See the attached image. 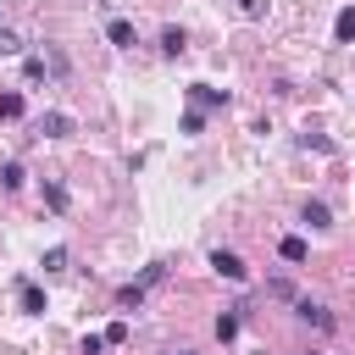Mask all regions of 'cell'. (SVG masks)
Listing matches in <instances>:
<instances>
[{"label":"cell","mask_w":355,"mask_h":355,"mask_svg":"<svg viewBox=\"0 0 355 355\" xmlns=\"http://www.w3.org/2000/svg\"><path fill=\"white\" fill-rule=\"evenodd\" d=\"M211 272L227 277V283H244V261H239L233 250H211Z\"/></svg>","instance_id":"cell-1"},{"label":"cell","mask_w":355,"mask_h":355,"mask_svg":"<svg viewBox=\"0 0 355 355\" xmlns=\"http://www.w3.org/2000/svg\"><path fill=\"white\" fill-rule=\"evenodd\" d=\"M72 128H78V122H72L67 111H44V116H39V133H44V139H72Z\"/></svg>","instance_id":"cell-2"},{"label":"cell","mask_w":355,"mask_h":355,"mask_svg":"<svg viewBox=\"0 0 355 355\" xmlns=\"http://www.w3.org/2000/svg\"><path fill=\"white\" fill-rule=\"evenodd\" d=\"M189 100H194V111H216V105H227V94L211 89V83H189Z\"/></svg>","instance_id":"cell-3"},{"label":"cell","mask_w":355,"mask_h":355,"mask_svg":"<svg viewBox=\"0 0 355 355\" xmlns=\"http://www.w3.org/2000/svg\"><path fill=\"white\" fill-rule=\"evenodd\" d=\"M294 311H300V322H311V327H333V316H327L316 300H294Z\"/></svg>","instance_id":"cell-4"},{"label":"cell","mask_w":355,"mask_h":355,"mask_svg":"<svg viewBox=\"0 0 355 355\" xmlns=\"http://www.w3.org/2000/svg\"><path fill=\"white\" fill-rule=\"evenodd\" d=\"M333 39H338V44H355V6H344V11L333 17Z\"/></svg>","instance_id":"cell-5"},{"label":"cell","mask_w":355,"mask_h":355,"mask_svg":"<svg viewBox=\"0 0 355 355\" xmlns=\"http://www.w3.org/2000/svg\"><path fill=\"white\" fill-rule=\"evenodd\" d=\"M105 39L128 50V44H133V22H128V17H111V22H105Z\"/></svg>","instance_id":"cell-6"},{"label":"cell","mask_w":355,"mask_h":355,"mask_svg":"<svg viewBox=\"0 0 355 355\" xmlns=\"http://www.w3.org/2000/svg\"><path fill=\"white\" fill-rule=\"evenodd\" d=\"M277 255H283V261H305V255H311V244H305L300 233H288V239L277 244Z\"/></svg>","instance_id":"cell-7"},{"label":"cell","mask_w":355,"mask_h":355,"mask_svg":"<svg viewBox=\"0 0 355 355\" xmlns=\"http://www.w3.org/2000/svg\"><path fill=\"white\" fill-rule=\"evenodd\" d=\"M22 311L28 316H44V288L39 283H22Z\"/></svg>","instance_id":"cell-8"},{"label":"cell","mask_w":355,"mask_h":355,"mask_svg":"<svg viewBox=\"0 0 355 355\" xmlns=\"http://www.w3.org/2000/svg\"><path fill=\"white\" fill-rule=\"evenodd\" d=\"M17 116H22V94L6 89V94H0V122H17Z\"/></svg>","instance_id":"cell-9"},{"label":"cell","mask_w":355,"mask_h":355,"mask_svg":"<svg viewBox=\"0 0 355 355\" xmlns=\"http://www.w3.org/2000/svg\"><path fill=\"white\" fill-rule=\"evenodd\" d=\"M161 50H166V55H183V50H189L183 28H166V33H161Z\"/></svg>","instance_id":"cell-10"},{"label":"cell","mask_w":355,"mask_h":355,"mask_svg":"<svg viewBox=\"0 0 355 355\" xmlns=\"http://www.w3.org/2000/svg\"><path fill=\"white\" fill-rule=\"evenodd\" d=\"M300 216H305V222H311V227H327V222H333V211H327V205H322V200H311V205H305V211H300Z\"/></svg>","instance_id":"cell-11"},{"label":"cell","mask_w":355,"mask_h":355,"mask_svg":"<svg viewBox=\"0 0 355 355\" xmlns=\"http://www.w3.org/2000/svg\"><path fill=\"white\" fill-rule=\"evenodd\" d=\"M22 178H28L22 161H6V166H0V183H6V189H22Z\"/></svg>","instance_id":"cell-12"},{"label":"cell","mask_w":355,"mask_h":355,"mask_svg":"<svg viewBox=\"0 0 355 355\" xmlns=\"http://www.w3.org/2000/svg\"><path fill=\"white\" fill-rule=\"evenodd\" d=\"M67 261H72V255H67V244H55V250H44V261H39V266H44V272H61Z\"/></svg>","instance_id":"cell-13"},{"label":"cell","mask_w":355,"mask_h":355,"mask_svg":"<svg viewBox=\"0 0 355 355\" xmlns=\"http://www.w3.org/2000/svg\"><path fill=\"white\" fill-rule=\"evenodd\" d=\"M216 338H222V344H227V338H239V316H233V311H222V316H216Z\"/></svg>","instance_id":"cell-14"},{"label":"cell","mask_w":355,"mask_h":355,"mask_svg":"<svg viewBox=\"0 0 355 355\" xmlns=\"http://www.w3.org/2000/svg\"><path fill=\"white\" fill-rule=\"evenodd\" d=\"M44 200H50V211H67V189L61 183H44Z\"/></svg>","instance_id":"cell-15"},{"label":"cell","mask_w":355,"mask_h":355,"mask_svg":"<svg viewBox=\"0 0 355 355\" xmlns=\"http://www.w3.org/2000/svg\"><path fill=\"white\" fill-rule=\"evenodd\" d=\"M105 349V333H83V344H78V355H100Z\"/></svg>","instance_id":"cell-16"},{"label":"cell","mask_w":355,"mask_h":355,"mask_svg":"<svg viewBox=\"0 0 355 355\" xmlns=\"http://www.w3.org/2000/svg\"><path fill=\"white\" fill-rule=\"evenodd\" d=\"M17 50H22V39H17L11 28H0V55H17Z\"/></svg>","instance_id":"cell-17"},{"label":"cell","mask_w":355,"mask_h":355,"mask_svg":"<svg viewBox=\"0 0 355 355\" xmlns=\"http://www.w3.org/2000/svg\"><path fill=\"white\" fill-rule=\"evenodd\" d=\"M22 72H28L33 83H39V78H50V72H44V55H28V67H22Z\"/></svg>","instance_id":"cell-18"},{"label":"cell","mask_w":355,"mask_h":355,"mask_svg":"<svg viewBox=\"0 0 355 355\" xmlns=\"http://www.w3.org/2000/svg\"><path fill=\"white\" fill-rule=\"evenodd\" d=\"M205 128V111H183V133H200Z\"/></svg>","instance_id":"cell-19"},{"label":"cell","mask_w":355,"mask_h":355,"mask_svg":"<svg viewBox=\"0 0 355 355\" xmlns=\"http://www.w3.org/2000/svg\"><path fill=\"white\" fill-rule=\"evenodd\" d=\"M105 344H128V322H111L105 327Z\"/></svg>","instance_id":"cell-20"},{"label":"cell","mask_w":355,"mask_h":355,"mask_svg":"<svg viewBox=\"0 0 355 355\" xmlns=\"http://www.w3.org/2000/svg\"><path fill=\"white\" fill-rule=\"evenodd\" d=\"M239 11L244 17H261V0H239Z\"/></svg>","instance_id":"cell-21"},{"label":"cell","mask_w":355,"mask_h":355,"mask_svg":"<svg viewBox=\"0 0 355 355\" xmlns=\"http://www.w3.org/2000/svg\"><path fill=\"white\" fill-rule=\"evenodd\" d=\"M166 355H194V349H166Z\"/></svg>","instance_id":"cell-22"}]
</instances>
